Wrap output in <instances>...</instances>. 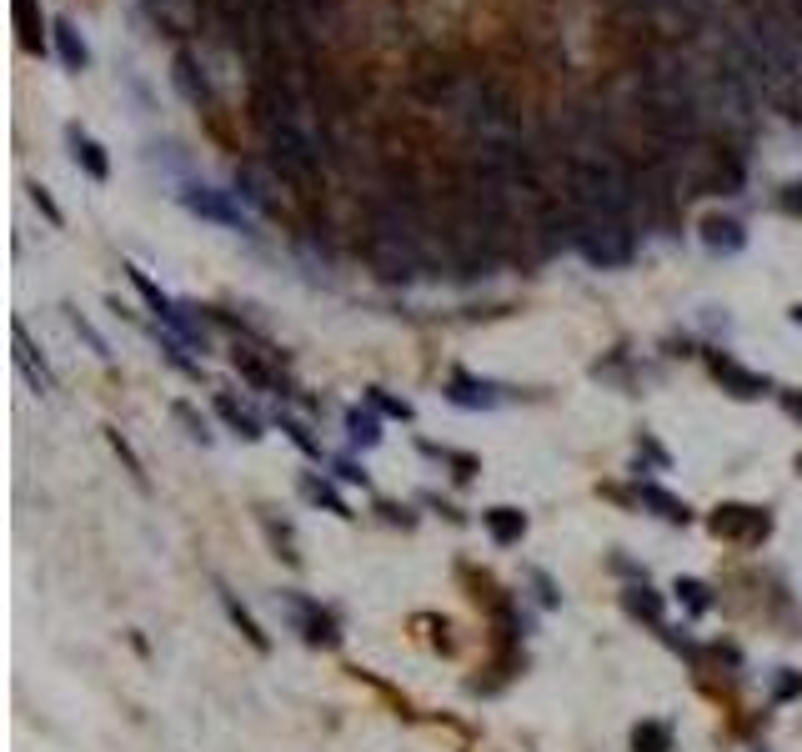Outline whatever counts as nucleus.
I'll use <instances>...</instances> for the list:
<instances>
[{"mask_svg":"<svg viewBox=\"0 0 802 752\" xmlns=\"http://www.w3.org/2000/svg\"><path fill=\"white\" fill-rule=\"evenodd\" d=\"M171 81H176V91H181L191 106H201V111H211V106H216V91H211L206 66L196 61V51H176V61H171Z\"/></svg>","mask_w":802,"mask_h":752,"instance_id":"7","label":"nucleus"},{"mask_svg":"<svg viewBox=\"0 0 802 752\" xmlns=\"http://www.w3.org/2000/svg\"><path fill=\"white\" fill-rule=\"evenodd\" d=\"M176 417L191 427V437L196 442H211V427H206V417H196V407H186V402H176Z\"/></svg>","mask_w":802,"mask_h":752,"instance_id":"25","label":"nucleus"},{"mask_svg":"<svg viewBox=\"0 0 802 752\" xmlns=\"http://www.w3.org/2000/svg\"><path fill=\"white\" fill-rule=\"evenodd\" d=\"M281 607H286V622L311 642V647H336V622L321 602L301 597V592H281Z\"/></svg>","mask_w":802,"mask_h":752,"instance_id":"6","label":"nucleus"},{"mask_svg":"<svg viewBox=\"0 0 802 752\" xmlns=\"http://www.w3.org/2000/svg\"><path fill=\"white\" fill-rule=\"evenodd\" d=\"M702 246L717 251V256H737V251L747 246V231H742V221H732V216H707V221H702Z\"/></svg>","mask_w":802,"mask_h":752,"instance_id":"11","label":"nucleus"},{"mask_svg":"<svg viewBox=\"0 0 802 752\" xmlns=\"http://www.w3.org/2000/svg\"><path fill=\"white\" fill-rule=\"evenodd\" d=\"M647 507H657V517H667V522H692V507L687 502H677L667 487H657V482H642V492H637Z\"/></svg>","mask_w":802,"mask_h":752,"instance_id":"15","label":"nucleus"},{"mask_svg":"<svg viewBox=\"0 0 802 752\" xmlns=\"http://www.w3.org/2000/svg\"><path fill=\"white\" fill-rule=\"evenodd\" d=\"M787 412H792V417H797V422H802V397H797V392H792V397H787Z\"/></svg>","mask_w":802,"mask_h":752,"instance_id":"30","label":"nucleus"},{"mask_svg":"<svg viewBox=\"0 0 802 752\" xmlns=\"http://www.w3.org/2000/svg\"><path fill=\"white\" fill-rule=\"evenodd\" d=\"M346 437H351V447H376V442H381L376 412H371V407H351V412H346Z\"/></svg>","mask_w":802,"mask_h":752,"instance_id":"16","label":"nucleus"},{"mask_svg":"<svg viewBox=\"0 0 802 752\" xmlns=\"http://www.w3.org/2000/svg\"><path fill=\"white\" fill-rule=\"evenodd\" d=\"M567 241H572L592 266H627V261L637 256V236H632V226L617 221V216H582Z\"/></svg>","mask_w":802,"mask_h":752,"instance_id":"1","label":"nucleus"},{"mask_svg":"<svg viewBox=\"0 0 802 752\" xmlns=\"http://www.w3.org/2000/svg\"><path fill=\"white\" fill-rule=\"evenodd\" d=\"M752 26L767 36V46H772V56H777V66L802 86V21H787V16H772V11H757L752 16Z\"/></svg>","mask_w":802,"mask_h":752,"instance_id":"5","label":"nucleus"},{"mask_svg":"<svg viewBox=\"0 0 802 752\" xmlns=\"http://www.w3.org/2000/svg\"><path fill=\"white\" fill-rule=\"evenodd\" d=\"M16 26H21L26 51H41V41H36V31H41V21H36V0H16Z\"/></svg>","mask_w":802,"mask_h":752,"instance_id":"21","label":"nucleus"},{"mask_svg":"<svg viewBox=\"0 0 802 752\" xmlns=\"http://www.w3.org/2000/svg\"><path fill=\"white\" fill-rule=\"evenodd\" d=\"M447 402H457V407H472V412H492V407L502 402V387H497V382H477V376L457 371L452 382H447Z\"/></svg>","mask_w":802,"mask_h":752,"instance_id":"10","label":"nucleus"},{"mask_svg":"<svg viewBox=\"0 0 802 752\" xmlns=\"http://www.w3.org/2000/svg\"><path fill=\"white\" fill-rule=\"evenodd\" d=\"M51 31H56V51H61V61H66V71H86V66H91V51H86V41H81V31H76L71 21H56Z\"/></svg>","mask_w":802,"mask_h":752,"instance_id":"14","label":"nucleus"},{"mask_svg":"<svg viewBox=\"0 0 802 752\" xmlns=\"http://www.w3.org/2000/svg\"><path fill=\"white\" fill-rule=\"evenodd\" d=\"M66 136H71V156H76V166H81L91 181H106V176H111V161H106V151H101V146H96V141H91L81 126H71Z\"/></svg>","mask_w":802,"mask_h":752,"instance_id":"12","label":"nucleus"},{"mask_svg":"<svg viewBox=\"0 0 802 752\" xmlns=\"http://www.w3.org/2000/svg\"><path fill=\"white\" fill-rule=\"evenodd\" d=\"M176 201H181L191 216H201V221H216V226H231V231H251V216H246V206H241L236 191H216V186H206V181H181Z\"/></svg>","mask_w":802,"mask_h":752,"instance_id":"3","label":"nucleus"},{"mask_svg":"<svg viewBox=\"0 0 802 752\" xmlns=\"http://www.w3.org/2000/svg\"><path fill=\"white\" fill-rule=\"evenodd\" d=\"M306 497H311V502H326V507H331L336 517H351V512H346V502H341V497H336V492H331L326 482H306Z\"/></svg>","mask_w":802,"mask_h":752,"instance_id":"23","label":"nucleus"},{"mask_svg":"<svg viewBox=\"0 0 802 752\" xmlns=\"http://www.w3.org/2000/svg\"><path fill=\"white\" fill-rule=\"evenodd\" d=\"M482 527L492 532V542H497V547H512V542H522L527 517H522L517 507H492V512H482Z\"/></svg>","mask_w":802,"mask_h":752,"instance_id":"13","label":"nucleus"},{"mask_svg":"<svg viewBox=\"0 0 802 752\" xmlns=\"http://www.w3.org/2000/svg\"><path fill=\"white\" fill-rule=\"evenodd\" d=\"M792 321H797V326H802V306H792Z\"/></svg>","mask_w":802,"mask_h":752,"instance_id":"31","label":"nucleus"},{"mask_svg":"<svg viewBox=\"0 0 802 752\" xmlns=\"http://www.w3.org/2000/svg\"><path fill=\"white\" fill-rule=\"evenodd\" d=\"M366 261H371V271L381 281H412L422 271V251H417L412 236H381V231H371Z\"/></svg>","mask_w":802,"mask_h":752,"instance_id":"4","label":"nucleus"},{"mask_svg":"<svg viewBox=\"0 0 802 752\" xmlns=\"http://www.w3.org/2000/svg\"><path fill=\"white\" fill-rule=\"evenodd\" d=\"M366 402H371L376 412H386V417H401V422H412V407H407V402H396V397H381V392H366Z\"/></svg>","mask_w":802,"mask_h":752,"instance_id":"24","label":"nucleus"},{"mask_svg":"<svg viewBox=\"0 0 802 752\" xmlns=\"http://www.w3.org/2000/svg\"><path fill=\"white\" fill-rule=\"evenodd\" d=\"M31 201H36V206H41V211H46V216H51V221L61 226V206H56V201L46 196V186H31Z\"/></svg>","mask_w":802,"mask_h":752,"instance_id":"28","label":"nucleus"},{"mask_svg":"<svg viewBox=\"0 0 802 752\" xmlns=\"http://www.w3.org/2000/svg\"><path fill=\"white\" fill-rule=\"evenodd\" d=\"M221 602H226V612H231V622H236V627H241V632L251 637V647H256V652H271V637H266V632L256 627V617H251V612H246V607H241V602H236L231 592H221Z\"/></svg>","mask_w":802,"mask_h":752,"instance_id":"17","label":"nucleus"},{"mask_svg":"<svg viewBox=\"0 0 802 752\" xmlns=\"http://www.w3.org/2000/svg\"><path fill=\"white\" fill-rule=\"evenodd\" d=\"M632 737H637V752H667L672 747V727L667 722H642Z\"/></svg>","mask_w":802,"mask_h":752,"instance_id":"20","label":"nucleus"},{"mask_svg":"<svg viewBox=\"0 0 802 752\" xmlns=\"http://www.w3.org/2000/svg\"><path fill=\"white\" fill-rule=\"evenodd\" d=\"M627 607L642 612L647 622H662V597H657L652 587H632V592H627Z\"/></svg>","mask_w":802,"mask_h":752,"instance_id":"22","label":"nucleus"},{"mask_svg":"<svg viewBox=\"0 0 802 752\" xmlns=\"http://www.w3.org/2000/svg\"><path fill=\"white\" fill-rule=\"evenodd\" d=\"M336 472H341V482H361L366 487V472H356V462H336Z\"/></svg>","mask_w":802,"mask_h":752,"instance_id":"29","label":"nucleus"},{"mask_svg":"<svg viewBox=\"0 0 802 752\" xmlns=\"http://www.w3.org/2000/svg\"><path fill=\"white\" fill-rule=\"evenodd\" d=\"M276 422H281V432H286V437H291V442H296V447H301L306 457H316V462H321V442L311 437V427H306V422H296L291 412H281Z\"/></svg>","mask_w":802,"mask_h":752,"instance_id":"19","label":"nucleus"},{"mask_svg":"<svg viewBox=\"0 0 802 752\" xmlns=\"http://www.w3.org/2000/svg\"><path fill=\"white\" fill-rule=\"evenodd\" d=\"M156 6H176V0H151V11H156Z\"/></svg>","mask_w":802,"mask_h":752,"instance_id":"32","label":"nucleus"},{"mask_svg":"<svg viewBox=\"0 0 802 752\" xmlns=\"http://www.w3.org/2000/svg\"><path fill=\"white\" fill-rule=\"evenodd\" d=\"M702 116H717L727 131H747L757 116V91L737 76V71H712V81H702Z\"/></svg>","mask_w":802,"mask_h":752,"instance_id":"2","label":"nucleus"},{"mask_svg":"<svg viewBox=\"0 0 802 752\" xmlns=\"http://www.w3.org/2000/svg\"><path fill=\"white\" fill-rule=\"evenodd\" d=\"M797 467H802V457H797Z\"/></svg>","mask_w":802,"mask_h":752,"instance_id":"33","label":"nucleus"},{"mask_svg":"<svg viewBox=\"0 0 802 752\" xmlns=\"http://www.w3.org/2000/svg\"><path fill=\"white\" fill-rule=\"evenodd\" d=\"M777 206H782L787 216H802V181H792V186H782V196H777Z\"/></svg>","mask_w":802,"mask_h":752,"instance_id":"27","label":"nucleus"},{"mask_svg":"<svg viewBox=\"0 0 802 752\" xmlns=\"http://www.w3.org/2000/svg\"><path fill=\"white\" fill-rule=\"evenodd\" d=\"M707 361H712V376H717V382H727V392H732V397H767V387H772L767 376H757V371L737 366L732 356H717V351H712Z\"/></svg>","mask_w":802,"mask_h":752,"instance_id":"9","label":"nucleus"},{"mask_svg":"<svg viewBox=\"0 0 802 752\" xmlns=\"http://www.w3.org/2000/svg\"><path fill=\"white\" fill-rule=\"evenodd\" d=\"M677 592L687 597V607H692V612H707V607H712V597H707V587H702V582H677Z\"/></svg>","mask_w":802,"mask_h":752,"instance_id":"26","label":"nucleus"},{"mask_svg":"<svg viewBox=\"0 0 802 752\" xmlns=\"http://www.w3.org/2000/svg\"><path fill=\"white\" fill-rule=\"evenodd\" d=\"M216 417H226V422L236 427V437H246V442H256V437H261V422H256L251 412H241L231 397H216Z\"/></svg>","mask_w":802,"mask_h":752,"instance_id":"18","label":"nucleus"},{"mask_svg":"<svg viewBox=\"0 0 802 752\" xmlns=\"http://www.w3.org/2000/svg\"><path fill=\"white\" fill-rule=\"evenodd\" d=\"M276 171L271 166H261V161H241L236 166V196L241 201H251V206H261V211H271L276 206Z\"/></svg>","mask_w":802,"mask_h":752,"instance_id":"8","label":"nucleus"}]
</instances>
